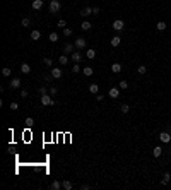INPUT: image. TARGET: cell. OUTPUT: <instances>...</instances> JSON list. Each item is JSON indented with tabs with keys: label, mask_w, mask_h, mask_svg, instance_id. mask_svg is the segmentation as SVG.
Segmentation results:
<instances>
[{
	"label": "cell",
	"mask_w": 171,
	"mask_h": 190,
	"mask_svg": "<svg viewBox=\"0 0 171 190\" xmlns=\"http://www.w3.org/2000/svg\"><path fill=\"white\" fill-rule=\"evenodd\" d=\"M82 72H84V75H87V77H91V75H93V67H89V65H87V67H84L82 69Z\"/></svg>",
	"instance_id": "cell-23"
},
{
	"label": "cell",
	"mask_w": 171,
	"mask_h": 190,
	"mask_svg": "<svg viewBox=\"0 0 171 190\" xmlns=\"http://www.w3.org/2000/svg\"><path fill=\"white\" fill-rule=\"evenodd\" d=\"M50 94H52V96H55V94H57V87H50Z\"/></svg>",
	"instance_id": "cell-40"
},
{
	"label": "cell",
	"mask_w": 171,
	"mask_h": 190,
	"mask_svg": "<svg viewBox=\"0 0 171 190\" xmlns=\"http://www.w3.org/2000/svg\"><path fill=\"white\" fill-rule=\"evenodd\" d=\"M50 188H52V190H60L62 188V183H60V182H52V185H50Z\"/></svg>",
	"instance_id": "cell-24"
},
{
	"label": "cell",
	"mask_w": 171,
	"mask_h": 190,
	"mask_svg": "<svg viewBox=\"0 0 171 190\" xmlns=\"http://www.w3.org/2000/svg\"><path fill=\"white\" fill-rule=\"evenodd\" d=\"M86 57L89 58V60H94V58H96V52H94L93 48H89V50L86 52Z\"/></svg>",
	"instance_id": "cell-21"
},
{
	"label": "cell",
	"mask_w": 171,
	"mask_h": 190,
	"mask_svg": "<svg viewBox=\"0 0 171 190\" xmlns=\"http://www.w3.org/2000/svg\"><path fill=\"white\" fill-rule=\"evenodd\" d=\"M39 94H41V96L43 94H48V89H46V87H41V89H39Z\"/></svg>",
	"instance_id": "cell-41"
},
{
	"label": "cell",
	"mask_w": 171,
	"mask_h": 190,
	"mask_svg": "<svg viewBox=\"0 0 171 190\" xmlns=\"http://www.w3.org/2000/svg\"><path fill=\"white\" fill-rule=\"evenodd\" d=\"M137 72H139V74H145V72H147V67H145V65H139V67H137Z\"/></svg>",
	"instance_id": "cell-28"
},
{
	"label": "cell",
	"mask_w": 171,
	"mask_h": 190,
	"mask_svg": "<svg viewBox=\"0 0 171 190\" xmlns=\"http://www.w3.org/2000/svg\"><path fill=\"white\" fill-rule=\"evenodd\" d=\"M41 105H43V106H53L55 101H53L52 94H43V96H41Z\"/></svg>",
	"instance_id": "cell-1"
},
{
	"label": "cell",
	"mask_w": 171,
	"mask_h": 190,
	"mask_svg": "<svg viewBox=\"0 0 171 190\" xmlns=\"http://www.w3.org/2000/svg\"><path fill=\"white\" fill-rule=\"evenodd\" d=\"M127 87H128V82H127V81H122V82H120V89H127Z\"/></svg>",
	"instance_id": "cell-36"
},
{
	"label": "cell",
	"mask_w": 171,
	"mask_h": 190,
	"mask_svg": "<svg viewBox=\"0 0 171 190\" xmlns=\"http://www.w3.org/2000/svg\"><path fill=\"white\" fill-rule=\"evenodd\" d=\"M21 72H22V74H29V72H31V67H29L27 64H22L21 65Z\"/></svg>",
	"instance_id": "cell-26"
},
{
	"label": "cell",
	"mask_w": 171,
	"mask_h": 190,
	"mask_svg": "<svg viewBox=\"0 0 171 190\" xmlns=\"http://www.w3.org/2000/svg\"><path fill=\"white\" fill-rule=\"evenodd\" d=\"M60 9H62V5H60L58 0H50V12L52 14H57Z\"/></svg>",
	"instance_id": "cell-2"
},
{
	"label": "cell",
	"mask_w": 171,
	"mask_h": 190,
	"mask_svg": "<svg viewBox=\"0 0 171 190\" xmlns=\"http://www.w3.org/2000/svg\"><path fill=\"white\" fill-rule=\"evenodd\" d=\"M70 58L75 62V64H81V62H82V58H84V57H82V53H81V52H74V53L70 55Z\"/></svg>",
	"instance_id": "cell-7"
},
{
	"label": "cell",
	"mask_w": 171,
	"mask_h": 190,
	"mask_svg": "<svg viewBox=\"0 0 171 190\" xmlns=\"http://www.w3.org/2000/svg\"><path fill=\"white\" fill-rule=\"evenodd\" d=\"M74 48H75V45H72V43H65L63 53H65V55H72V53H74Z\"/></svg>",
	"instance_id": "cell-5"
},
{
	"label": "cell",
	"mask_w": 171,
	"mask_h": 190,
	"mask_svg": "<svg viewBox=\"0 0 171 190\" xmlns=\"http://www.w3.org/2000/svg\"><path fill=\"white\" fill-rule=\"evenodd\" d=\"M103 98H104V96H103V94H99V93H98V94H96V99H98V101H103Z\"/></svg>",
	"instance_id": "cell-43"
},
{
	"label": "cell",
	"mask_w": 171,
	"mask_h": 190,
	"mask_svg": "<svg viewBox=\"0 0 171 190\" xmlns=\"http://www.w3.org/2000/svg\"><path fill=\"white\" fill-rule=\"evenodd\" d=\"M10 110H12V111H16V110H19V105H17L16 101H12V103H10Z\"/></svg>",
	"instance_id": "cell-35"
},
{
	"label": "cell",
	"mask_w": 171,
	"mask_h": 190,
	"mask_svg": "<svg viewBox=\"0 0 171 190\" xmlns=\"http://www.w3.org/2000/svg\"><path fill=\"white\" fill-rule=\"evenodd\" d=\"M62 188L72 190V188H74V183H72V182H68V180H63V182H62Z\"/></svg>",
	"instance_id": "cell-16"
},
{
	"label": "cell",
	"mask_w": 171,
	"mask_h": 190,
	"mask_svg": "<svg viewBox=\"0 0 171 190\" xmlns=\"http://www.w3.org/2000/svg\"><path fill=\"white\" fill-rule=\"evenodd\" d=\"M91 28H93V24H91L89 21H84V22L81 24V29H82V31H89Z\"/></svg>",
	"instance_id": "cell-22"
},
{
	"label": "cell",
	"mask_w": 171,
	"mask_h": 190,
	"mask_svg": "<svg viewBox=\"0 0 171 190\" xmlns=\"http://www.w3.org/2000/svg\"><path fill=\"white\" fill-rule=\"evenodd\" d=\"M122 70H123L122 64H113V65H111V72H113V74H120Z\"/></svg>",
	"instance_id": "cell-13"
},
{
	"label": "cell",
	"mask_w": 171,
	"mask_h": 190,
	"mask_svg": "<svg viewBox=\"0 0 171 190\" xmlns=\"http://www.w3.org/2000/svg\"><path fill=\"white\" fill-rule=\"evenodd\" d=\"M31 39H33V41H38V39H41V31H38V29H33V31H31Z\"/></svg>",
	"instance_id": "cell-9"
},
{
	"label": "cell",
	"mask_w": 171,
	"mask_h": 190,
	"mask_svg": "<svg viewBox=\"0 0 171 190\" xmlns=\"http://www.w3.org/2000/svg\"><path fill=\"white\" fill-rule=\"evenodd\" d=\"M110 43H111V46H113V48H116V46H120V43H122V39H120V36H113Z\"/></svg>",
	"instance_id": "cell-17"
},
{
	"label": "cell",
	"mask_w": 171,
	"mask_h": 190,
	"mask_svg": "<svg viewBox=\"0 0 171 190\" xmlns=\"http://www.w3.org/2000/svg\"><path fill=\"white\" fill-rule=\"evenodd\" d=\"M99 14V7H93V16H98Z\"/></svg>",
	"instance_id": "cell-39"
},
{
	"label": "cell",
	"mask_w": 171,
	"mask_h": 190,
	"mask_svg": "<svg viewBox=\"0 0 171 190\" xmlns=\"http://www.w3.org/2000/svg\"><path fill=\"white\" fill-rule=\"evenodd\" d=\"M169 180H171V173H169V171H166V173L163 175V180H161V185H166V183H168Z\"/></svg>",
	"instance_id": "cell-18"
},
{
	"label": "cell",
	"mask_w": 171,
	"mask_h": 190,
	"mask_svg": "<svg viewBox=\"0 0 171 190\" xmlns=\"http://www.w3.org/2000/svg\"><path fill=\"white\" fill-rule=\"evenodd\" d=\"M79 14H81L82 17H87V16H91V14H93V7H84V9H82V10H81Z\"/></svg>",
	"instance_id": "cell-12"
},
{
	"label": "cell",
	"mask_w": 171,
	"mask_h": 190,
	"mask_svg": "<svg viewBox=\"0 0 171 190\" xmlns=\"http://www.w3.org/2000/svg\"><path fill=\"white\" fill-rule=\"evenodd\" d=\"M31 7L34 10H39L43 7V0H33V3H31Z\"/></svg>",
	"instance_id": "cell-15"
},
{
	"label": "cell",
	"mask_w": 171,
	"mask_h": 190,
	"mask_svg": "<svg viewBox=\"0 0 171 190\" xmlns=\"http://www.w3.org/2000/svg\"><path fill=\"white\" fill-rule=\"evenodd\" d=\"M120 111H122V113H128L130 111V106H128V105H122V106H120Z\"/></svg>",
	"instance_id": "cell-33"
},
{
	"label": "cell",
	"mask_w": 171,
	"mask_h": 190,
	"mask_svg": "<svg viewBox=\"0 0 171 190\" xmlns=\"http://www.w3.org/2000/svg\"><path fill=\"white\" fill-rule=\"evenodd\" d=\"M21 79H17V77H14L12 81H10V87H12V89H17V87H21Z\"/></svg>",
	"instance_id": "cell-14"
},
{
	"label": "cell",
	"mask_w": 171,
	"mask_h": 190,
	"mask_svg": "<svg viewBox=\"0 0 171 190\" xmlns=\"http://www.w3.org/2000/svg\"><path fill=\"white\" fill-rule=\"evenodd\" d=\"M156 29H158V31H164L166 29V22L164 21H159V22L156 24Z\"/></svg>",
	"instance_id": "cell-25"
},
{
	"label": "cell",
	"mask_w": 171,
	"mask_h": 190,
	"mask_svg": "<svg viewBox=\"0 0 171 190\" xmlns=\"http://www.w3.org/2000/svg\"><path fill=\"white\" fill-rule=\"evenodd\" d=\"M43 62H45V65H48V67H53V58H43Z\"/></svg>",
	"instance_id": "cell-30"
},
{
	"label": "cell",
	"mask_w": 171,
	"mask_h": 190,
	"mask_svg": "<svg viewBox=\"0 0 171 190\" xmlns=\"http://www.w3.org/2000/svg\"><path fill=\"white\" fill-rule=\"evenodd\" d=\"M89 93L91 94H98L99 93V86H98V84H91L89 86Z\"/></svg>",
	"instance_id": "cell-19"
},
{
	"label": "cell",
	"mask_w": 171,
	"mask_h": 190,
	"mask_svg": "<svg viewBox=\"0 0 171 190\" xmlns=\"http://www.w3.org/2000/svg\"><path fill=\"white\" fill-rule=\"evenodd\" d=\"M24 123H26L27 127H33V123H34V120H33L31 116H27V118H26V122H24Z\"/></svg>",
	"instance_id": "cell-34"
},
{
	"label": "cell",
	"mask_w": 171,
	"mask_h": 190,
	"mask_svg": "<svg viewBox=\"0 0 171 190\" xmlns=\"http://www.w3.org/2000/svg\"><path fill=\"white\" fill-rule=\"evenodd\" d=\"M2 75H3V77H9V75H10V69L9 67H3L2 69Z\"/></svg>",
	"instance_id": "cell-31"
},
{
	"label": "cell",
	"mask_w": 171,
	"mask_h": 190,
	"mask_svg": "<svg viewBox=\"0 0 171 190\" xmlns=\"http://www.w3.org/2000/svg\"><path fill=\"white\" fill-rule=\"evenodd\" d=\"M123 28H125V22H123L122 19L113 21V29H115V31H123Z\"/></svg>",
	"instance_id": "cell-3"
},
{
	"label": "cell",
	"mask_w": 171,
	"mask_h": 190,
	"mask_svg": "<svg viewBox=\"0 0 171 190\" xmlns=\"http://www.w3.org/2000/svg\"><path fill=\"white\" fill-rule=\"evenodd\" d=\"M58 28H62V29H63V28H67V24H65V21H63V19H60V21H58Z\"/></svg>",
	"instance_id": "cell-37"
},
{
	"label": "cell",
	"mask_w": 171,
	"mask_h": 190,
	"mask_svg": "<svg viewBox=\"0 0 171 190\" xmlns=\"http://www.w3.org/2000/svg\"><path fill=\"white\" fill-rule=\"evenodd\" d=\"M161 154H163V147L161 146H156V147L152 149V156H154V158H161Z\"/></svg>",
	"instance_id": "cell-11"
},
{
	"label": "cell",
	"mask_w": 171,
	"mask_h": 190,
	"mask_svg": "<svg viewBox=\"0 0 171 190\" xmlns=\"http://www.w3.org/2000/svg\"><path fill=\"white\" fill-rule=\"evenodd\" d=\"M63 36H65V38L72 36V29H70V28H63Z\"/></svg>",
	"instance_id": "cell-32"
},
{
	"label": "cell",
	"mask_w": 171,
	"mask_h": 190,
	"mask_svg": "<svg viewBox=\"0 0 171 190\" xmlns=\"http://www.w3.org/2000/svg\"><path fill=\"white\" fill-rule=\"evenodd\" d=\"M108 96L113 98V99H116V98L120 96V87H111V89L108 91Z\"/></svg>",
	"instance_id": "cell-6"
},
{
	"label": "cell",
	"mask_w": 171,
	"mask_h": 190,
	"mask_svg": "<svg viewBox=\"0 0 171 190\" xmlns=\"http://www.w3.org/2000/svg\"><path fill=\"white\" fill-rule=\"evenodd\" d=\"M52 77H53V79H60V77H62V69L52 67Z\"/></svg>",
	"instance_id": "cell-10"
},
{
	"label": "cell",
	"mask_w": 171,
	"mask_h": 190,
	"mask_svg": "<svg viewBox=\"0 0 171 190\" xmlns=\"http://www.w3.org/2000/svg\"><path fill=\"white\" fill-rule=\"evenodd\" d=\"M79 70H81V69H79V64H75L74 67H72V72H74V74H79Z\"/></svg>",
	"instance_id": "cell-38"
},
{
	"label": "cell",
	"mask_w": 171,
	"mask_h": 190,
	"mask_svg": "<svg viewBox=\"0 0 171 190\" xmlns=\"http://www.w3.org/2000/svg\"><path fill=\"white\" fill-rule=\"evenodd\" d=\"M48 39H50L52 43H57V41H58V34H57V33H50Z\"/></svg>",
	"instance_id": "cell-27"
},
{
	"label": "cell",
	"mask_w": 171,
	"mask_h": 190,
	"mask_svg": "<svg viewBox=\"0 0 171 190\" xmlns=\"http://www.w3.org/2000/svg\"><path fill=\"white\" fill-rule=\"evenodd\" d=\"M21 24H22V28H27L29 24H31V19H29V17H24V19L21 21Z\"/></svg>",
	"instance_id": "cell-29"
},
{
	"label": "cell",
	"mask_w": 171,
	"mask_h": 190,
	"mask_svg": "<svg viewBox=\"0 0 171 190\" xmlns=\"http://www.w3.org/2000/svg\"><path fill=\"white\" fill-rule=\"evenodd\" d=\"M74 45H75V48H77V50H82V48H86L87 41H86L84 38H77V39H75V43H74Z\"/></svg>",
	"instance_id": "cell-4"
},
{
	"label": "cell",
	"mask_w": 171,
	"mask_h": 190,
	"mask_svg": "<svg viewBox=\"0 0 171 190\" xmlns=\"http://www.w3.org/2000/svg\"><path fill=\"white\" fill-rule=\"evenodd\" d=\"M27 96H29V94H27V91H26V89L21 91V98H27Z\"/></svg>",
	"instance_id": "cell-42"
},
{
	"label": "cell",
	"mask_w": 171,
	"mask_h": 190,
	"mask_svg": "<svg viewBox=\"0 0 171 190\" xmlns=\"http://www.w3.org/2000/svg\"><path fill=\"white\" fill-rule=\"evenodd\" d=\"M58 62H60V65H67L68 64V57H67V55H60V57H58Z\"/></svg>",
	"instance_id": "cell-20"
},
{
	"label": "cell",
	"mask_w": 171,
	"mask_h": 190,
	"mask_svg": "<svg viewBox=\"0 0 171 190\" xmlns=\"http://www.w3.org/2000/svg\"><path fill=\"white\" fill-rule=\"evenodd\" d=\"M159 141L164 142V144H168V142H171V135H169L168 132H161V134H159Z\"/></svg>",
	"instance_id": "cell-8"
}]
</instances>
